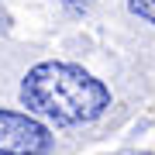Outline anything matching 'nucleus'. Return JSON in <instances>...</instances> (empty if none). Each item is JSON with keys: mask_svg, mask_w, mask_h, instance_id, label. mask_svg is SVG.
Returning a JSON list of instances; mask_svg holds the SVG:
<instances>
[{"mask_svg": "<svg viewBox=\"0 0 155 155\" xmlns=\"http://www.w3.org/2000/svg\"><path fill=\"white\" fill-rule=\"evenodd\" d=\"M21 104L55 124H90L110 107V90L72 62H41L24 76Z\"/></svg>", "mask_w": 155, "mask_h": 155, "instance_id": "1", "label": "nucleus"}, {"mask_svg": "<svg viewBox=\"0 0 155 155\" xmlns=\"http://www.w3.org/2000/svg\"><path fill=\"white\" fill-rule=\"evenodd\" d=\"M127 7H131V14H138L141 21L155 24V0H127Z\"/></svg>", "mask_w": 155, "mask_h": 155, "instance_id": "3", "label": "nucleus"}, {"mask_svg": "<svg viewBox=\"0 0 155 155\" xmlns=\"http://www.w3.org/2000/svg\"><path fill=\"white\" fill-rule=\"evenodd\" d=\"M4 28H7V14L0 11V31H4Z\"/></svg>", "mask_w": 155, "mask_h": 155, "instance_id": "5", "label": "nucleus"}, {"mask_svg": "<svg viewBox=\"0 0 155 155\" xmlns=\"http://www.w3.org/2000/svg\"><path fill=\"white\" fill-rule=\"evenodd\" d=\"M62 4H66L72 14H86L90 7H93V0H62Z\"/></svg>", "mask_w": 155, "mask_h": 155, "instance_id": "4", "label": "nucleus"}, {"mask_svg": "<svg viewBox=\"0 0 155 155\" xmlns=\"http://www.w3.org/2000/svg\"><path fill=\"white\" fill-rule=\"evenodd\" d=\"M55 138L38 117L0 110V155H48Z\"/></svg>", "mask_w": 155, "mask_h": 155, "instance_id": "2", "label": "nucleus"}]
</instances>
